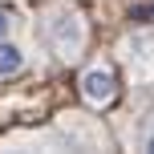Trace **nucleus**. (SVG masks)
Instances as JSON below:
<instances>
[{
  "label": "nucleus",
  "instance_id": "1",
  "mask_svg": "<svg viewBox=\"0 0 154 154\" xmlns=\"http://www.w3.org/2000/svg\"><path fill=\"white\" fill-rule=\"evenodd\" d=\"M45 32H49V45L57 49L61 61H77L85 49V20L73 4H57L53 12L45 16Z\"/></svg>",
  "mask_w": 154,
  "mask_h": 154
},
{
  "label": "nucleus",
  "instance_id": "2",
  "mask_svg": "<svg viewBox=\"0 0 154 154\" xmlns=\"http://www.w3.org/2000/svg\"><path fill=\"white\" fill-rule=\"evenodd\" d=\"M81 97H85V106H93V109H101V106H109V101L118 97V77L114 69H109L106 61H97V65H89V69L81 73Z\"/></svg>",
  "mask_w": 154,
  "mask_h": 154
},
{
  "label": "nucleus",
  "instance_id": "3",
  "mask_svg": "<svg viewBox=\"0 0 154 154\" xmlns=\"http://www.w3.org/2000/svg\"><path fill=\"white\" fill-rule=\"evenodd\" d=\"M122 57H126V65H130V73L138 77V81L154 77V32L142 29V32H134V37H126Z\"/></svg>",
  "mask_w": 154,
  "mask_h": 154
},
{
  "label": "nucleus",
  "instance_id": "4",
  "mask_svg": "<svg viewBox=\"0 0 154 154\" xmlns=\"http://www.w3.org/2000/svg\"><path fill=\"white\" fill-rule=\"evenodd\" d=\"M24 69H29V49H24L20 41L4 37L0 41V77H16Z\"/></svg>",
  "mask_w": 154,
  "mask_h": 154
},
{
  "label": "nucleus",
  "instance_id": "5",
  "mask_svg": "<svg viewBox=\"0 0 154 154\" xmlns=\"http://www.w3.org/2000/svg\"><path fill=\"white\" fill-rule=\"evenodd\" d=\"M12 12H8V8H0V41H4V37H12Z\"/></svg>",
  "mask_w": 154,
  "mask_h": 154
},
{
  "label": "nucleus",
  "instance_id": "6",
  "mask_svg": "<svg viewBox=\"0 0 154 154\" xmlns=\"http://www.w3.org/2000/svg\"><path fill=\"white\" fill-rule=\"evenodd\" d=\"M142 150H150V154H154V130L146 134V138H142Z\"/></svg>",
  "mask_w": 154,
  "mask_h": 154
}]
</instances>
